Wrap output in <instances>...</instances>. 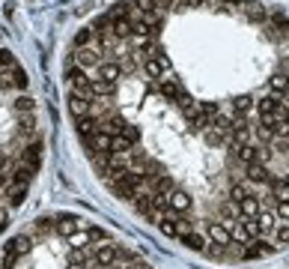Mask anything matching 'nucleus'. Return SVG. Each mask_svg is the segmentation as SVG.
Instances as JSON below:
<instances>
[{
	"label": "nucleus",
	"mask_w": 289,
	"mask_h": 269,
	"mask_svg": "<svg viewBox=\"0 0 289 269\" xmlns=\"http://www.w3.org/2000/svg\"><path fill=\"white\" fill-rule=\"evenodd\" d=\"M206 236H209L212 245H218V249H230V245H233V231H230V224H224V221H209V224H206Z\"/></svg>",
	"instance_id": "1"
},
{
	"label": "nucleus",
	"mask_w": 289,
	"mask_h": 269,
	"mask_svg": "<svg viewBox=\"0 0 289 269\" xmlns=\"http://www.w3.org/2000/svg\"><path fill=\"white\" fill-rule=\"evenodd\" d=\"M167 210L173 215H185L194 210V197L188 195L185 189H173L170 195H167Z\"/></svg>",
	"instance_id": "2"
},
{
	"label": "nucleus",
	"mask_w": 289,
	"mask_h": 269,
	"mask_svg": "<svg viewBox=\"0 0 289 269\" xmlns=\"http://www.w3.org/2000/svg\"><path fill=\"white\" fill-rule=\"evenodd\" d=\"M69 114L78 120V117H86V114H93V99L84 96V93H75V90H69Z\"/></svg>",
	"instance_id": "3"
},
{
	"label": "nucleus",
	"mask_w": 289,
	"mask_h": 269,
	"mask_svg": "<svg viewBox=\"0 0 289 269\" xmlns=\"http://www.w3.org/2000/svg\"><path fill=\"white\" fill-rule=\"evenodd\" d=\"M104 60V54L96 48V45H86V48H78L75 51V66H81V69H93V66H99Z\"/></svg>",
	"instance_id": "4"
},
{
	"label": "nucleus",
	"mask_w": 289,
	"mask_h": 269,
	"mask_svg": "<svg viewBox=\"0 0 289 269\" xmlns=\"http://www.w3.org/2000/svg\"><path fill=\"white\" fill-rule=\"evenodd\" d=\"M236 206H238V215H241V218H256V215L262 213V197L254 195V192H248Z\"/></svg>",
	"instance_id": "5"
},
{
	"label": "nucleus",
	"mask_w": 289,
	"mask_h": 269,
	"mask_svg": "<svg viewBox=\"0 0 289 269\" xmlns=\"http://www.w3.org/2000/svg\"><path fill=\"white\" fill-rule=\"evenodd\" d=\"M96 78H99V81H110V84H119V78H122V69H119L117 60H102V63L96 66Z\"/></svg>",
	"instance_id": "6"
},
{
	"label": "nucleus",
	"mask_w": 289,
	"mask_h": 269,
	"mask_svg": "<svg viewBox=\"0 0 289 269\" xmlns=\"http://www.w3.org/2000/svg\"><path fill=\"white\" fill-rule=\"evenodd\" d=\"M117 249H119V245H114V242L96 245V251H93V260H96V263H99L102 269L114 266V263H117Z\"/></svg>",
	"instance_id": "7"
},
{
	"label": "nucleus",
	"mask_w": 289,
	"mask_h": 269,
	"mask_svg": "<svg viewBox=\"0 0 289 269\" xmlns=\"http://www.w3.org/2000/svg\"><path fill=\"white\" fill-rule=\"evenodd\" d=\"M69 81H72V90L75 93H84V96H90V75H86V69H81V66H72L69 69Z\"/></svg>",
	"instance_id": "8"
},
{
	"label": "nucleus",
	"mask_w": 289,
	"mask_h": 269,
	"mask_svg": "<svg viewBox=\"0 0 289 269\" xmlns=\"http://www.w3.org/2000/svg\"><path fill=\"white\" fill-rule=\"evenodd\" d=\"M81 227H84V221H81V218H75V215H60V218H57V224H54V231L60 233V236H75V233L81 231Z\"/></svg>",
	"instance_id": "9"
},
{
	"label": "nucleus",
	"mask_w": 289,
	"mask_h": 269,
	"mask_svg": "<svg viewBox=\"0 0 289 269\" xmlns=\"http://www.w3.org/2000/svg\"><path fill=\"white\" fill-rule=\"evenodd\" d=\"M140 69L146 78H152V81H161V75L167 72V60H161V57H146L143 63H140Z\"/></svg>",
	"instance_id": "10"
},
{
	"label": "nucleus",
	"mask_w": 289,
	"mask_h": 269,
	"mask_svg": "<svg viewBox=\"0 0 289 269\" xmlns=\"http://www.w3.org/2000/svg\"><path fill=\"white\" fill-rule=\"evenodd\" d=\"M75 129H78L81 138H93V135L102 129V120L93 117V114H86V117H78V120H75Z\"/></svg>",
	"instance_id": "11"
},
{
	"label": "nucleus",
	"mask_w": 289,
	"mask_h": 269,
	"mask_svg": "<svg viewBox=\"0 0 289 269\" xmlns=\"http://www.w3.org/2000/svg\"><path fill=\"white\" fill-rule=\"evenodd\" d=\"M244 179L248 182H269L272 179V171H269V164L251 161V164H244Z\"/></svg>",
	"instance_id": "12"
},
{
	"label": "nucleus",
	"mask_w": 289,
	"mask_h": 269,
	"mask_svg": "<svg viewBox=\"0 0 289 269\" xmlns=\"http://www.w3.org/2000/svg\"><path fill=\"white\" fill-rule=\"evenodd\" d=\"M241 12H244V18H248V21H254V24H262V27L269 24V15H272V12H269V9H265L262 3H248V6H241Z\"/></svg>",
	"instance_id": "13"
},
{
	"label": "nucleus",
	"mask_w": 289,
	"mask_h": 269,
	"mask_svg": "<svg viewBox=\"0 0 289 269\" xmlns=\"http://www.w3.org/2000/svg\"><path fill=\"white\" fill-rule=\"evenodd\" d=\"M114 93H117V84L110 81H99V78L90 81V99H110Z\"/></svg>",
	"instance_id": "14"
},
{
	"label": "nucleus",
	"mask_w": 289,
	"mask_h": 269,
	"mask_svg": "<svg viewBox=\"0 0 289 269\" xmlns=\"http://www.w3.org/2000/svg\"><path fill=\"white\" fill-rule=\"evenodd\" d=\"M176 189V182H173V177L170 174H161V177H155V179H149V192L152 195H161V197H167Z\"/></svg>",
	"instance_id": "15"
},
{
	"label": "nucleus",
	"mask_w": 289,
	"mask_h": 269,
	"mask_svg": "<svg viewBox=\"0 0 289 269\" xmlns=\"http://www.w3.org/2000/svg\"><path fill=\"white\" fill-rule=\"evenodd\" d=\"M110 33L117 39H131V18H125V15L110 18Z\"/></svg>",
	"instance_id": "16"
},
{
	"label": "nucleus",
	"mask_w": 289,
	"mask_h": 269,
	"mask_svg": "<svg viewBox=\"0 0 289 269\" xmlns=\"http://www.w3.org/2000/svg\"><path fill=\"white\" fill-rule=\"evenodd\" d=\"M269 90H272L274 96H286L289 93V75L286 72H274L272 78H269Z\"/></svg>",
	"instance_id": "17"
},
{
	"label": "nucleus",
	"mask_w": 289,
	"mask_h": 269,
	"mask_svg": "<svg viewBox=\"0 0 289 269\" xmlns=\"http://www.w3.org/2000/svg\"><path fill=\"white\" fill-rule=\"evenodd\" d=\"M158 93H161V99H167V102H176L182 90H179V84H176L173 78H161V81H158Z\"/></svg>",
	"instance_id": "18"
},
{
	"label": "nucleus",
	"mask_w": 289,
	"mask_h": 269,
	"mask_svg": "<svg viewBox=\"0 0 289 269\" xmlns=\"http://www.w3.org/2000/svg\"><path fill=\"white\" fill-rule=\"evenodd\" d=\"M269 189H272V200L277 203V200H289V189H286V179L283 177H272L269 179Z\"/></svg>",
	"instance_id": "19"
},
{
	"label": "nucleus",
	"mask_w": 289,
	"mask_h": 269,
	"mask_svg": "<svg viewBox=\"0 0 289 269\" xmlns=\"http://www.w3.org/2000/svg\"><path fill=\"white\" fill-rule=\"evenodd\" d=\"M119 69H122V78L125 75H131V72H137V66H140V57H137L135 51H128V54H119Z\"/></svg>",
	"instance_id": "20"
},
{
	"label": "nucleus",
	"mask_w": 289,
	"mask_h": 269,
	"mask_svg": "<svg viewBox=\"0 0 289 269\" xmlns=\"http://www.w3.org/2000/svg\"><path fill=\"white\" fill-rule=\"evenodd\" d=\"M30 177H33V168H30V164H24V161H18L15 168H12V182H15V185H27V182H30Z\"/></svg>",
	"instance_id": "21"
},
{
	"label": "nucleus",
	"mask_w": 289,
	"mask_h": 269,
	"mask_svg": "<svg viewBox=\"0 0 289 269\" xmlns=\"http://www.w3.org/2000/svg\"><path fill=\"white\" fill-rule=\"evenodd\" d=\"M176 105H179V111L185 114V120H191L197 111H200V102H194L188 93H179V99H176Z\"/></svg>",
	"instance_id": "22"
},
{
	"label": "nucleus",
	"mask_w": 289,
	"mask_h": 269,
	"mask_svg": "<svg viewBox=\"0 0 289 269\" xmlns=\"http://www.w3.org/2000/svg\"><path fill=\"white\" fill-rule=\"evenodd\" d=\"M39 159H42V141H33L30 143V147H27V150H24V164H30V168H39Z\"/></svg>",
	"instance_id": "23"
},
{
	"label": "nucleus",
	"mask_w": 289,
	"mask_h": 269,
	"mask_svg": "<svg viewBox=\"0 0 289 269\" xmlns=\"http://www.w3.org/2000/svg\"><path fill=\"white\" fill-rule=\"evenodd\" d=\"M122 126H125V120H122L119 114H107V117H102V132H107V135H119Z\"/></svg>",
	"instance_id": "24"
},
{
	"label": "nucleus",
	"mask_w": 289,
	"mask_h": 269,
	"mask_svg": "<svg viewBox=\"0 0 289 269\" xmlns=\"http://www.w3.org/2000/svg\"><path fill=\"white\" fill-rule=\"evenodd\" d=\"M280 105H283V102H280V96L269 93V96H262V99L256 102V111H259V114H274V111H277Z\"/></svg>",
	"instance_id": "25"
},
{
	"label": "nucleus",
	"mask_w": 289,
	"mask_h": 269,
	"mask_svg": "<svg viewBox=\"0 0 289 269\" xmlns=\"http://www.w3.org/2000/svg\"><path fill=\"white\" fill-rule=\"evenodd\" d=\"M140 18H143V24H146L152 33L164 24V12H161V9H146V12H140Z\"/></svg>",
	"instance_id": "26"
},
{
	"label": "nucleus",
	"mask_w": 289,
	"mask_h": 269,
	"mask_svg": "<svg viewBox=\"0 0 289 269\" xmlns=\"http://www.w3.org/2000/svg\"><path fill=\"white\" fill-rule=\"evenodd\" d=\"M179 239H182V245H185V249H191V251H203V249H206L203 236H200V233H194V231L179 233Z\"/></svg>",
	"instance_id": "27"
},
{
	"label": "nucleus",
	"mask_w": 289,
	"mask_h": 269,
	"mask_svg": "<svg viewBox=\"0 0 289 269\" xmlns=\"http://www.w3.org/2000/svg\"><path fill=\"white\" fill-rule=\"evenodd\" d=\"M254 96H236L233 99V111H236V117H244V114H251L254 111Z\"/></svg>",
	"instance_id": "28"
},
{
	"label": "nucleus",
	"mask_w": 289,
	"mask_h": 269,
	"mask_svg": "<svg viewBox=\"0 0 289 269\" xmlns=\"http://www.w3.org/2000/svg\"><path fill=\"white\" fill-rule=\"evenodd\" d=\"M96 42V33H93V27H84V30H78L75 39H72V45H75V51L78 48H86V45H93Z\"/></svg>",
	"instance_id": "29"
},
{
	"label": "nucleus",
	"mask_w": 289,
	"mask_h": 269,
	"mask_svg": "<svg viewBox=\"0 0 289 269\" xmlns=\"http://www.w3.org/2000/svg\"><path fill=\"white\" fill-rule=\"evenodd\" d=\"M3 249L15 251V254H27V251H30V236H24V233H21V236H15V239H9Z\"/></svg>",
	"instance_id": "30"
},
{
	"label": "nucleus",
	"mask_w": 289,
	"mask_h": 269,
	"mask_svg": "<svg viewBox=\"0 0 289 269\" xmlns=\"http://www.w3.org/2000/svg\"><path fill=\"white\" fill-rule=\"evenodd\" d=\"M233 126H236V117H227V114H218V117L212 120V129H215V132H221V135H230V132H233Z\"/></svg>",
	"instance_id": "31"
},
{
	"label": "nucleus",
	"mask_w": 289,
	"mask_h": 269,
	"mask_svg": "<svg viewBox=\"0 0 289 269\" xmlns=\"http://www.w3.org/2000/svg\"><path fill=\"white\" fill-rule=\"evenodd\" d=\"M256 221H259V231H262V236H265V233H274V227H277V218H274V213H265V210L256 215Z\"/></svg>",
	"instance_id": "32"
},
{
	"label": "nucleus",
	"mask_w": 289,
	"mask_h": 269,
	"mask_svg": "<svg viewBox=\"0 0 289 269\" xmlns=\"http://www.w3.org/2000/svg\"><path fill=\"white\" fill-rule=\"evenodd\" d=\"M9 78H12V87L15 90H27V84H30L27 72L21 69V66H12V69H9Z\"/></svg>",
	"instance_id": "33"
},
{
	"label": "nucleus",
	"mask_w": 289,
	"mask_h": 269,
	"mask_svg": "<svg viewBox=\"0 0 289 269\" xmlns=\"http://www.w3.org/2000/svg\"><path fill=\"white\" fill-rule=\"evenodd\" d=\"M236 159L241 161V164H251V161H256V147L254 143H241L236 150Z\"/></svg>",
	"instance_id": "34"
},
{
	"label": "nucleus",
	"mask_w": 289,
	"mask_h": 269,
	"mask_svg": "<svg viewBox=\"0 0 289 269\" xmlns=\"http://www.w3.org/2000/svg\"><path fill=\"white\" fill-rule=\"evenodd\" d=\"M33 135H36V123H33V117L27 114V117L18 120V138H33Z\"/></svg>",
	"instance_id": "35"
},
{
	"label": "nucleus",
	"mask_w": 289,
	"mask_h": 269,
	"mask_svg": "<svg viewBox=\"0 0 289 269\" xmlns=\"http://www.w3.org/2000/svg\"><path fill=\"white\" fill-rule=\"evenodd\" d=\"M119 138H122L125 143H131V147H135V143L140 141V129H137V126H131V123H125V126H122V132H119Z\"/></svg>",
	"instance_id": "36"
},
{
	"label": "nucleus",
	"mask_w": 289,
	"mask_h": 269,
	"mask_svg": "<svg viewBox=\"0 0 289 269\" xmlns=\"http://www.w3.org/2000/svg\"><path fill=\"white\" fill-rule=\"evenodd\" d=\"M158 227H161L164 236H179V224H176V218H173V215H164V218L158 221Z\"/></svg>",
	"instance_id": "37"
},
{
	"label": "nucleus",
	"mask_w": 289,
	"mask_h": 269,
	"mask_svg": "<svg viewBox=\"0 0 289 269\" xmlns=\"http://www.w3.org/2000/svg\"><path fill=\"white\" fill-rule=\"evenodd\" d=\"M27 197V185H12L9 189V206H21Z\"/></svg>",
	"instance_id": "38"
},
{
	"label": "nucleus",
	"mask_w": 289,
	"mask_h": 269,
	"mask_svg": "<svg viewBox=\"0 0 289 269\" xmlns=\"http://www.w3.org/2000/svg\"><path fill=\"white\" fill-rule=\"evenodd\" d=\"M241 227H244V233H248V239H259V236H262L256 218H241Z\"/></svg>",
	"instance_id": "39"
},
{
	"label": "nucleus",
	"mask_w": 289,
	"mask_h": 269,
	"mask_svg": "<svg viewBox=\"0 0 289 269\" xmlns=\"http://www.w3.org/2000/svg\"><path fill=\"white\" fill-rule=\"evenodd\" d=\"M221 215H224V224H227V221L233 224V221L238 218V206L233 203V200H224L221 203Z\"/></svg>",
	"instance_id": "40"
},
{
	"label": "nucleus",
	"mask_w": 289,
	"mask_h": 269,
	"mask_svg": "<svg viewBox=\"0 0 289 269\" xmlns=\"http://www.w3.org/2000/svg\"><path fill=\"white\" fill-rule=\"evenodd\" d=\"M12 108H15V114H33V99L30 96H18L12 102Z\"/></svg>",
	"instance_id": "41"
},
{
	"label": "nucleus",
	"mask_w": 289,
	"mask_h": 269,
	"mask_svg": "<svg viewBox=\"0 0 289 269\" xmlns=\"http://www.w3.org/2000/svg\"><path fill=\"white\" fill-rule=\"evenodd\" d=\"M274 218L280 224H289V200H277L274 203Z\"/></svg>",
	"instance_id": "42"
},
{
	"label": "nucleus",
	"mask_w": 289,
	"mask_h": 269,
	"mask_svg": "<svg viewBox=\"0 0 289 269\" xmlns=\"http://www.w3.org/2000/svg\"><path fill=\"white\" fill-rule=\"evenodd\" d=\"M86 260H90L86 249H72V251H69V263H75V266H84Z\"/></svg>",
	"instance_id": "43"
},
{
	"label": "nucleus",
	"mask_w": 289,
	"mask_h": 269,
	"mask_svg": "<svg viewBox=\"0 0 289 269\" xmlns=\"http://www.w3.org/2000/svg\"><path fill=\"white\" fill-rule=\"evenodd\" d=\"M272 156H274V150L269 143H259V147H256V161H259V164H269Z\"/></svg>",
	"instance_id": "44"
},
{
	"label": "nucleus",
	"mask_w": 289,
	"mask_h": 269,
	"mask_svg": "<svg viewBox=\"0 0 289 269\" xmlns=\"http://www.w3.org/2000/svg\"><path fill=\"white\" fill-rule=\"evenodd\" d=\"M200 114H206L209 120H215V117L221 114V105H218V102H200Z\"/></svg>",
	"instance_id": "45"
},
{
	"label": "nucleus",
	"mask_w": 289,
	"mask_h": 269,
	"mask_svg": "<svg viewBox=\"0 0 289 269\" xmlns=\"http://www.w3.org/2000/svg\"><path fill=\"white\" fill-rule=\"evenodd\" d=\"M203 138H206V143H209V147H221V143H224V135H221V132H215L212 126L203 132Z\"/></svg>",
	"instance_id": "46"
},
{
	"label": "nucleus",
	"mask_w": 289,
	"mask_h": 269,
	"mask_svg": "<svg viewBox=\"0 0 289 269\" xmlns=\"http://www.w3.org/2000/svg\"><path fill=\"white\" fill-rule=\"evenodd\" d=\"M274 242L277 245H289V224H277L274 227Z\"/></svg>",
	"instance_id": "47"
},
{
	"label": "nucleus",
	"mask_w": 289,
	"mask_h": 269,
	"mask_svg": "<svg viewBox=\"0 0 289 269\" xmlns=\"http://www.w3.org/2000/svg\"><path fill=\"white\" fill-rule=\"evenodd\" d=\"M262 30H265V36H269V39H272V42H286L289 36L283 33V30H277V27H274V24H265V27H262Z\"/></svg>",
	"instance_id": "48"
},
{
	"label": "nucleus",
	"mask_w": 289,
	"mask_h": 269,
	"mask_svg": "<svg viewBox=\"0 0 289 269\" xmlns=\"http://www.w3.org/2000/svg\"><path fill=\"white\" fill-rule=\"evenodd\" d=\"M12 66H18V60L12 57V51H6V48H3V51H0V72H3V69L9 72Z\"/></svg>",
	"instance_id": "49"
},
{
	"label": "nucleus",
	"mask_w": 289,
	"mask_h": 269,
	"mask_svg": "<svg viewBox=\"0 0 289 269\" xmlns=\"http://www.w3.org/2000/svg\"><path fill=\"white\" fill-rule=\"evenodd\" d=\"M256 138H259V143L274 141V129L272 126H256Z\"/></svg>",
	"instance_id": "50"
},
{
	"label": "nucleus",
	"mask_w": 289,
	"mask_h": 269,
	"mask_svg": "<svg viewBox=\"0 0 289 269\" xmlns=\"http://www.w3.org/2000/svg\"><path fill=\"white\" fill-rule=\"evenodd\" d=\"M244 195H248V185H241V182H236V185L230 189V200H233V203H238Z\"/></svg>",
	"instance_id": "51"
},
{
	"label": "nucleus",
	"mask_w": 289,
	"mask_h": 269,
	"mask_svg": "<svg viewBox=\"0 0 289 269\" xmlns=\"http://www.w3.org/2000/svg\"><path fill=\"white\" fill-rule=\"evenodd\" d=\"M18 257H21V254H15V251H6V257H3V266L0 269H12L18 263Z\"/></svg>",
	"instance_id": "52"
},
{
	"label": "nucleus",
	"mask_w": 289,
	"mask_h": 269,
	"mask_svg": "<svg viewBox=\"0 0 289 269\" xmlns=\"http://www.w3.org/2000/svg\"><path fill=\"white\" fill-rule=\"evenodd\" d=\"M104 236H107V233H104L102 227H90V231H86V239H90V242H99Z\"/></svg>",
	"instance_id": "53"
},
{
	"label": "nucleus",
	"mask_w": 289,
	"mask_h": 269,
	"mask_svg": "<svg viewBox=\"0 0 289 269\" xmlns=\"http://www.w3.org/2000/svg\"><path fill=\"white\" fill-rule=\"evenodd\" d=\"M155 9H161V12H167V9H173V6H179V0H152Z\"/></svg>",
	"instance_id": "54"
},
{
	"label": "nucleus",
	"mask_w": 289,
	"mask_h": 269,
	"mask_svg": "<svg viewBox=\"0 0 289 269\" xmlns=\"http://www.w3.org/2000/svg\"><path fill=\"white\" fill-rule=\"evenodd\" d=\"M54 224H57L54 218H39V221H36V227H39L42 233H45V231H54Z\"/></svg>",
	"instance_id": "55"
},
{
	"label": "nucleus",
	"mask_w": 289,
	"mask_h": 269,
	"mask_svg": "<svg viewBox=\"0 0 289 269\" xmlns=\"http://www.w3.org/2000/svg\"><path fill=\"white\" fill-rule=\"evenodd\" d=\"M224 3V9H241L244 6V0H221Z\"/></svg>",
	"instance_id": "56"
},
{
	"label": "nucleus",
	"mask_w": 289,
	"mask_h": 269,
	"mask_svg": "<svg viewBox=\"0 0 289 269\" xmlns=\"http://www.w3.org/2000/svg\"><path fill=\"white\" fill-rule=\"evenodd\" d=\"M128 269H152V266H149L146 260H140V257H137L135 263H128Z\"/></svg>",
	"instance_id": "57"
},
{
	"label": "nucleus",
	"mask_w": 289,
	"mask_h": 269,
	"mask_svg": "<svg viewBox=\"0 0 289 269\" xmlns=\"http://www.w3.org/2000/svg\"><path fill=\"white\" fill-rule=\"evenodd\" d=\"M6 224H9V215L0 210V231H6Z\"/></svg>",
	"instance_id": "58"
},
{
	"label": "nucleus",
	"mask_w": 289,
	"mask_h": 269,
	"mask_svg": "<svg viewBox=\"0 0 289 269\" xmlns=\"http://www.w3.org/2000/svg\"><path fill=\"white\" fill-rule=\"evenodd\" d=\"M6 161H9V156H6V150H0V171H6Z\"/></svg>",
	"instance_id": "59"
},
{
	"label": "nucleus",
	"mask_w": 289,
	"mask_h": 269,
	"mask_svg": "<svg viewBox=\"0 0 289 269\" xmlns=\"http://www.w3.org/2000/svg\"><path fill=\"white\" fill-rule=\"evenodd\" d=\"M182 6H203V0H182Z\"/></svg>",
	"instance_id": "60"
},
{
	"label": "nucleus",
	"mask_w": 289,
	"mask_h": 269,
	"mask_svg": "<svg viewBox=\"0 0 289 269\" xmlns=\"http://www.w3.org/2000/svg\"><path fill=\"white\" fill-rule=\"evenodd\" d=\"M6 182H9V177H6V171H0V189H3Z\"/></svg>",
	"instance_id": "61"
},
{
	"label": "nucleus",
	"mask_w": 289,
	"mask_h": 269,
	"mask_svg": "<svg viewBox=\"0 0 289 269\" xmlns=\"http://www.w3.org/2000/svg\"><path fill=\"white\" fill-rule=\"evenodd\" d=\"M107 269H125V266H122V263H114V266H107Z\"/></svg>",
	"instance_id": "62"
},
{
	"label": "nucleus",
	"mask_w": 289,
	"mask_h": 269,
	"mask_svg": "<svg viewBox=\"0 0 289 269\" xmlns=\"http://www.w3.org/2000/svg\"><path fill=\"white\" fill-rule=\"evenodd\" d=\"M69 269H84V266H75V263H69Z\"/></svg>",
	"instance_id": "63"
},
{
	"label": "nucleus",
	"mask_w": 289,
	"mask_h": 269,
	"mask_svg": "<svg viewBox=\"0 0 289 269\" xmlns=\"http://www.w3.org/2000/svg\"><path fill=\"white\" fill-rule=\"evenodd\" d=\"M283 179H286V189H289V174H286V177H283Z\"/></svg>",
	"instance_id": "64"
}]
</instances>
